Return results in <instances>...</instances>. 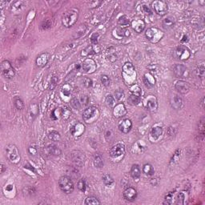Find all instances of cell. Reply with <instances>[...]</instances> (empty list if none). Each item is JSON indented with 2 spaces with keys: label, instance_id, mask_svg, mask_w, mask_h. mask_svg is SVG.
I'll return each mask as SVG.
<instances>
[{
  "label": "cell",
  "instance_id": "cell-1",
  "mask_svg": "<svg viewBox=\"0 0 205 205\" xmlns=\"http://www.w3.org/2000/svg\"><path fill=\"white\" fill-rule=\"evenodd\" d=\"M79 18V10L76 8L69 9L64 13L62 18V24L66 27H71L76 24Z\"/></svg>",
  "mask_w": 205,
  "mask_h": 205
},
{
  "label": "cell",
  "instance_id": "cell-2",
  "mask_svg": "<svg viewBox=\"0 0 205 205\" xmlns=\"http://www.w3.org/2000/svg\"><path fill=\"white\" fill-rule=\"evenodd\" d=\"M125 146L123 144H117L110 150V157L115 162H120L125 156Z\"/></svg>",
  "mask_w": 205,
  "mask_h": 205
},
{
  "label": "cell",
  "instance_id": "cell-3",
  "mask_svg": "<svg viewBox=\"0 0 205 205\" xmlns=\"http://www.w3.org/2000/svg\"><path fill=\"white\" fill-rule=\"evenodd\" d=\"M59 186L66 194H71L74 192L75 187L71 178L68 176H63L59 178Z\"/></svg>",
  "mask_w": 205,
  "mask_h": 205
},
{
  "label": "cell",
  "instance_id": "cell-4",
  "mask_svg": "<svg viewBox=\"0 0 205 205\" xmlns=\"http://www.w3.org/2000/svg\"><path fill=\"white\" fill-rule=\"evenodd\" d=\"M145 35L150 42L152 43H156L163 38L164 33L157 27H150L146 31Z\"/></svg>",
  "mask_w": 205,
  "mask_h": 205
},
{
  "label": "cell",
  "instance_id": "cell-5",
  "mask_svg": "<svg viewBox=\"0 0 205 205\" xmlns=\"http://www.w3.org/2000/svg\"><path fill=\"white\" fill-rule=\"evenodd\" d=\"M99 110L95 107H90V108H86L83 112H82V119L83 120L87 123H93L95 119H97L99 116Z\"/></svg>",
  "mask_w": 205,
  "mask_h": 205
},
{
  "label": "cell",
  "instance_id": "cell-6",
  "mask_svg": "<svg viewBox=\"0 0 205 205\" xmlns=\"http://www.w3.org/2000/svg\"><path fill=\"white\" fill-rule=\"evenodd\" d=\"M6 156L9 160L13 163H18L20 161V154L19 149L15 144H9L6 148Z\"/></svg>",
  "mask_w": 205,
  "mask_h": 205
},
{
  "label": "cell",
  "instance_id": "cell-7",
  "mask_svg": "<svg viewBox=\"0 0 205 205\" xmlns=\"http://www.w3.org/2000/svg\"><path fill=\"white\" fill-rule=\"evenodd\" d=\"M1 71L2 74L6 79H11L15 76V71L13 68L12 65L8 60H4L1 64Z\"/></svg>",
  "mask_w": 205,
  "mask_h": 205
},
{
  "label": "cell",
  "instance_id": "cell-8",
  "mask_svg": "<svg viewBox=\"0 0 205 205\" xmlns=\"http://www.w3.org/2000/svg\"><path fill=\"white\" fill-rule=\"evenodd\" d=\"M191 55V53L188 48L184 46H180L176 47V49L174 51V56L179 60H187L189 59Z\"/></svg>",
  "mask_w": 205,
  "mask_h": 205
},
{
  "label": "cell",
  "instance_id": "cell-9",
  "mask_svg": "<svg viewBox=\"0 0 205 205\" xmlns=\"http://www.w3.org/2000/svg\"><path fill=\"white\" fill-rule=\"evenodd\" d=\"M152 9L155 11V12L159 15H164L167 11V4L162 0L154 1L152 3Z\"/></svg>",
  "mask_w": 205,
  "mask_h": 205
},
{
  "label": "cell",
  "instance_id": "cell-10",
  "mask_svg": "<svg viewBox=\"0 0 205 205\" xmlns=\"http://www.w3.org/2000/svg\"><path fill=\"white\" fill-rule=\"evenodd\" d=\"M70 157L75 167H82L84 165V155L79 151H74L70 153Z\"/></svg>",
  "mask_w": 205,
  "mask_h": 205
},
{
  "label": "cell",
  "instance_id": "cell-11",
  "mask_svg": "<svg viewBox=\"0 0 205 205\" xmlns=\"http://www.w3.org/2000/svg\"><path fill=\"white\" fill-rule=\"evenodd\" d=\"M82 68L86 73L92 74L96 70V64L92 59H87L83 62Z\"/></svg>",
  "mask_w": 205,
  "mask_h": 205
},
{
  "label": "cell",
  "instance_id": "cell-12",
  "mask_svg": "<svg viewBox=\"0 0 205 205\" xmlns=\"http://www.w3.org/2000/svg\"><path fill=\"white\" fill-rule=\"evenodd\" d=\"M174 74L177 78H186L188 75V69L185 66L182 64H176L174 67Z\"/></svg>",
  "mask_w": 205,
  "mask_h": 205
},
{
  "label": "cell",
  "instance_id": "cell-13",
  "mask_svg": "<svg viewBox=\"0 0 205 205\" xmlns=\"http://www.w3.org/2000/svg\"><path fill=\"white\" fill-rule=\"evenodd\" d=\"M146 107L149 112H156L157 108H158V102H157L156 98L155 97L154 95H149L147 98L146 101Z\"/></svg>",
  "mask_w": 205,
  "mask_h": 205
},
{
  "label": "cell",
  "instance_id": "cell-14",
  "mask_svg": "<svg viewBox=\"0 0 205 205\" xmlns=\"http://www.w3.org/2000/svg\"><path fill=\"white\" fill-rule=\"evenodd\" d=\"M123 74L125 79L134 76V75H135V71L133 64H131V63H126L123 67Z\"/></svg>",
  "mask_w": 205,
  "mask_h": 205
},
{
  "label": "cell",
  "instance_id": "cell-15",
  "mask_svg": "<svg viewBox=\"0 0 205 205\" xmlns=\"http://www.w3.org/2000/svg\"><path fill=\"white\" fill-rule=\"evenodd\" d=\"M70 131L71 134L73 136L79 137V136H81V135H82V133H84L85 126L82 124V123H78L71 127Z\"/></svg>",
  "mask_w": 205,
  "mask_h": 205
},
{
  "label": "cell",
  "instance_id": "cell-16",
  "mask_svg": "<svg viewBox=\"0 0 205 205\" xmlns=\"http://www.w3.org/2000/svg\"><path fill=\"white\" fill-rule=\"evenodd\" d=\"M175 87L177 90L178 92L181 94H187L190 90V85L186 81L179 80L176 82Z\"/></svg>",
  "mask_w": 205,
  "mask_h": 205
},
{
  "label": "cell",
  "instance_id": "cell-17",
  "mask_svg": "<svg viewBox=\"0 0 205 205\" xmlns=\"http://www.w3.org/2000/svg\"><path fill=\"white\" fill-rule=\"evenodd\" d=\"M123 197L127 201H133L137 197V191L134 188L129 187L126 188L123 192Z\"/></svg>",
  "mask_w": 205,
  "mask_h": 205
},
{
  "label": "cell",
  "instance_id": "cell-18",
  "mask_svg": "<svg viewBox=\"0 0 205 205\" xmlns=\"http://www.w3.org/2000/svg\"><path fill=\"white\" fill-rule=\"evenodd\" d=\"M145 27H146V24L142 19H135L131 21V27L133 28L134 31L137 33H140V32L143 31Z\"/></svg>",
  "mask_w": 205,
  "mask_h": 205
},
{
  "label": "cell",
  "instance_id": "cell-19",
  "mask_svg": "<svg viewBox=\"0 0 205 205\" xmlns=\"http://www.w3.org/2000/svg\"><path fill=\"white\" fill-rule=\"evenodd\" d=\"M131 127H132V123L131 121L128 119H125L123 120L120 122V123L119 124V129L121 132H123L124 134H127L129 131H131Z\"/></svg>",
  "mask_w": 205,
  "mask_h": 205
},
{
  "label": "cell",
  "instance_id": "cell-20",
  "mask_svg": "<svg viewBox=\"0 0 205 205\" xmlns=\"http://www.w3.org/2000/svg\"><path fill=\"white\" fill-rule=\"evenodd\" d=\"M127 109L125 108V106L123 104H117L115 107L114 108V111H113V113H114V115L116 118H121V117H123L125 115L127 114Z\"/></svg>",
  "mask_w": 205,
  "mask_h": 205
},
{
  "label": "cell",
  "instance_id": "cell-21",
  "mask_svg": "<svg viewBox=\"0 0 205 205\" xmlns=\"http://www.w3.org/2000/svg\"><path fill=\"white\" fill-rule=\"evenodd\" d=\"M170 104H171V108H173V109L179 110V109L181 108L182 105H183V100L178 95H172L171 97V100H170Z\"/></svg>",
  "mask_w": 205,
  "mask_h": 205
},
{
  "label": "cell",
  "instance_id": "cell-22",
  "mask_svg": "<svg viewBox=\"0 0 205 205\" xmlns=\"http://www.w3.org/2000/svg\"><path fill=\"white\" fill-rule=\"evenodd\" d=\"M49 55L47 53H42L36 59V64L38 67H44L48 63Z\"/></svg>",
  "mask_w": 205,
  "mask_h": 205
},
{
  "label": "cell",
  "instance_id": "cell-23",
  "mask_svg": "<svg viewBox=\"0 0 205 205\" xmlns=\"http://www.w3.org/2000/svg\"><path fill=\"white\" fill-rule=\"evenodd\" d=\"M176 24V19L172 16H167L165 18L162 22V26L165 30H168L170 28L173 27L174 25Z\"/></svg>",
  "mask_w": 205,
  "mask_h": 205
},
{
  "label": "cell",
  "instance_id": "cell-24",
  "mask_svg": "<svg viewBox=\"0 0 205 205\" xmlns=\"http://www.w3.org/2000/svg\"><path fill=\"white\" fill-rule=\"evenodd\" d=\"M38 113V104H31L28 109V117L31 119H33Z\"/></svg>",
  "mask_w": 205,
  "mask_h": 205
},
{
  "label": "cell",
  "instance_id": "cell-25",
  "mask_svg": "<svg viewBox=\"0 0 205 205\" xmlns=\"http://www.w3.org/2000/svg\"><path fill=\"white\" fill-rule=\"evenodd\" d=\"M144 82L146 87L150 88V87H152L154 86L156 80H155L154 77L148 73V74H145L144 75Z\"/></svg>",
  "mask_w": 205,
  "mask_h": 205
},
{
  "label": "cell",
  "instance_id": "cell-26",
  "mask_svg": "<svg viewBox=\"0 0 205 205\" xmlns=\"http://www.w3.org/2000/svg\"><path fill=\"white\" fill-rule=\"evenodd\" d=\"M163 133V128L161 127H154L152 129V131H151V137L155 139V140H157L161 135Z\"/></svg>",
  "mask_w": 205,
  "mask_h": 205
},
{
  "label": "cell",
  "instance_id": "cell-27",
  "mask_svg": "<svg viewBox=\"0 0 205 205\" xmlns=\"http://www.w3.org/2000/svg\"><path fill=\"white\" fill-rule=\"evenodd\" d=\"M141 175V171L139 165L133 164L131 168V176L133 179H139Z\"/></svg>",
  "mask_w": 205,
  "mask_h": 205
},
{
  "label": "cell",
  "instance_id": "cell-28",
  "mask_svg": "<svg viewBox=\"0 0 205 205\" xmlns=\"http://www.w3.org/2000/svg\"><path fill=\"white\" fill-rule=\"evenodd\" d=\"M196 74L200 78H203L205 74V68H204V61L201 60L198 63L196 68Z\"/></svg>",
  "mask_w": 205,
  "mask_h": 205
},
{
  "label": "cell",
  "instance_id": "cell-29",
  "mask_svg": "<svg viewBox=\"0 0 205 205\" xmlns=\"http://www.w3.org/2000/svg\"><path fill=\"white\" fill-rule=\"evenodd\" d=\"M47 150H48L49 153L52 155V156H59L62 153L61 150L57 146L54 145V144H50V145H48Z\"/></svg>",
  "mask_w": 205,
  "mask_h": 205
},
{
  "label": "cell",
  "instance_id": "cell-30",
  "mask_svg": "<svg viewBox=\"0 0 205 205\" xmlns=\"http://www.w3.org/2000/svg\"><path fill=\"white\" fill-rule=\"evenodd\" d=\"M86 30H87V27H86V26L83 25V24L79 25V27L77 28L76 31H75L74 35H73L74 38H79V37H81L82 35L84 34L85 31H86Z\"/></svg>",
  "mask_w": 205,
  "mask_h": 205
},
{
  "label": "cell",
  "instance_id": "cell-31",
  "mask_svg": "<svg viewBox=\"0 0 205 205\" xmlns=\"http://www.w3.org/2000/svg\"><path fill=\"white\" fill-rule=\"evenodd\" d=\"M130 31L126 28H119L116 30V35L119 38H124L130 35Z\"/></svg>",
  "mask_w": 205,
  "mask_h": 205
},
{
  "label": "cell",
  "instance_id": "cell-32",
  "mask_svg": "<svg viewBox=\"0 0 205 205\" xmlns=\"http://www.w3.org/2000/svg\"><path fill=\"white\" fill-rule=\"evenodd\" d=\"M143 171L147 176H152L154 175V168L150 163H146L143 167Z\"/></svg>",
  "mask_w": 205,
  "mask_h": 205
},
{
  "label": "cell",
  "instance_id": "cell-33",
  "mask_svg": "<svg viewBox=\"0 0 205 205\" xmlns=\"http://www.w3.org/2000/svg\"><path fill=\"white\" fill-rule=\"evenodd\" d=\"M48 137L50 140L55 142L59 141V140H61V135L56 131H50L48 133Z\"/></svg>",
  "mask_w": 205,
  "mask_h": 205
},
{
  "label": "cell",
  "instance_id": "cell-34",
  "mask_svg": "<svg viewBox=\"0 0 205 205\" xmlns=\"http://www.w3.org/2000/svg\"><path fill=\"white\" fill-rule=\"evenodd\" d=\"M94 165L96 167H102L104 166V160L100 154H96L94 156Z\"/></svg>",
  "mask_w": 205,
  "mask_h": 205
},
{
  "label": "cell",
  "instance_id": "cell-35",
  "mask_svg": "<svg viewBox=\"0 0 205 205\" xmlns=\"http://www.w3.org/2000/svg\"><path fill=\"white\" fill-rule=\"evenodd\" d=\"M187 196L184 192H181L178 194L177 197H176V203L177 204H184L186 202Z\"/></svg>",
  "mask_w": 205,
  "mask_h": 205
},
{
  "label": "cell",
  "instance_id": "cell-36",
  "mask_svg": "<svg viewBox=\"0 0 205 205\" xmlns=\"http://www.w3.org/2000/svg\"><path fill=\"white\" fill-rule=\"evenodd\" d=\"M128 102L131 105H138L140 103V96L131 94L128 98Z\"/></svg>",
  "mask_w": 205,
  "mask_h": 205
},
{
  "label": "cell",
  "instance_id": "cell-37",
  "mask_svg": "<svg viewBox=\"0 0 205 205\" xmlns=\"http://www.w3.org/2000/svg\"><path fill=\"white\" fill-rule=\"evenodd\" d=\"M103 182L106 186H111L114 183V180L109 174H104V176H103Z\"/></svg>",
  "mask_w": 205,
  "mask_h": 205
},
{
  "label": "cell",
  "instance_id": "cell-38",
  "mask_svg": "<svg viewBox=\"0 0 205 205\" xmlns=\"http://www.w3.org/2000/svg\"><path fill=\"white\" fill-rule=\"evenodd\" d=\"M85 204H100V201L94 196H89L87 197L84 202Z\"/></svg>",
  "mask_w": 205,
  "mask_h": 205
},
{
  "label": "cell",
  "instance_id": "cell-39",
  "mask_svg": "<svg viewBox=\"0 0 205 205\" xmlns=\"http://www.w3.org/2000/svg\"><path fill=\"white\" fill-rule=\"evenodd\" d=\"M198 131H199V136L201 137V140H203V135H204V119L203 118L199 122V128H198Z\"/></svg>",
  "mask_w": 205,
  "mask_h": 205
},
{
  "label": "cell",
  "instance_id": "cell-40",
  "mask_svg": "<svg viewBox=\"0 0 205 205\" xmlns=\"http://www.w3.org/2000/svg\"><path fill=\"white\" fill-rule=\"evenodd\" d=\"M106 104H107L108 107L113 108L115 105V99L114 96H112V95H108L106 97Z\"/></svg>",
  "mask_w": 205,
  "mask_h": 205
},
{
  "label": "cell",
  "instance_id": "cell-41",
  "mask_svg": "<svg viewBox=\"0 0 205 205\" xmlns=\"http://www.w3.org/2000/svg\"><path fill=\"white\" fill-rule=\"evenodd\" d=\"M95 51H94L93 47L92 46H89L87 48H85L83 51L81 52V55L82 56H88L90 55H92V54H95Z\"/></svg>",
  "mask_w": 205,
  "mask_h": 205
},
{
  "label": "cell",
  "instance_id": "cell-42",
  "mask_svg": "<svg viewBox=\"0 0 205 205\" xmlns=\"http://www.w3.org/2000/svg\"><path fill=\"white\" fill-rule=\"evenodd\" d=\"M71 104L72 108H74L75 109H76V110H79L80 109L81 104L77 98H73V99H71Z\"/></svg>",
  "mask_w": 205,
  "mask_h": 205
},
{
  "label": "cell",
  "instance_id": "cell-43",
  "mask_svg": "<svg viewBox=\"0 0 205 205\" xmlns=\"http://www.w3.org/2000/svg\"><path fill=\"white\" fill-rule=\"evenodd\" d=\"M130 90H131V93L132 94V95H138V96H141V95H142L141 88H140L139 86H137V85L133 86V87H131Z\"/></svg>",
  "mask_w": 205,
  "mask_h": 205
},
{
  "label": "cell",
  "instance_id": "cell-44",
  "mask_svg": "<svg viewBox=\"0 0 205 205\" xmlns=\"http://www.w3.org/2000/svg\"><path fill=\"white\" fill-rule=\"evenodd\" d=\"M71 114V111L69 110V108H64L61 110V115L63 116V118H64V119H68L70 117Z\"/></svg>",
  "mask_w": 205,
  "mask_h": 205
},
{
  "label": "cell",
  "instance_id": "cell-45",
  "mask_svg": "<svg viewBox=\"0 0 205 205\" xmlns=\"http://www.w3.org/2000/svg\"><path fill=\"white\" fill-rule=\"evenodd\" d=\"M77 187L81 192H84L86 191V188H87V184H86V181L84 180H79L78 181V184H77Z\"/></svg>",
  "mask_w": 205,
  "mask_h": 205
},
{
  "label": "cell",
  "instance_id": "cell-46",
  "mask_svg": "<svg viewBox=\"0 0 205 205\" xmlns=\"http://www.w3.org/2000/svg\"><path fill=\"white\" fill-rule=\"evenodd\" d=\"M174 193L172 192H169L165 196V200L163 202L164 204H171L172 203V199H173Z\"/></svg>",
  "mask_w": 205,
  "mask_h": 205
},
{
  "label": "cell",
  "instance_id": "cell-47",
  "mask_svg": "<svg viewBox=\"0 0 205 205\" xmlns=\"http://www.w3.org/2000/svg\"><path fill=\"white\" fill-rule=\"evenodd\" d=\"M118 24L123 27H127L129 24V20L126 16H121L118 20Z\"/></svg>",
  "mask_w": 205,
  "mask_h": 205
},
{
  "label": "cell",
  "instance_id": "cell-48",
  "mask_svg": "<svg viewBox=\"0 0 205 205\" xmlns=\"http://www.w3.org/2000/svg\"><path fill=\"white\" fill-rule=\"evenodd\" d=\"M51 25H52V23L50 19H46L44 21L42 22V24H41V28L42 30H47L49 28L51 27Z\"/></svg>",
  "mask_w": 205,
  "mask_h": 205
},
{
  "label": "cell",
  "instance_id": "cell-49",
  "mask_svg": "<svg viewBox=\"0 0 205 205\" xmlns=\"http://www.w3.org/2000/svg\"><path fill=\"white\" fill-rule=\"evenodd\" d=\"M82 84L85 87H87V88H90V87H92V85H93V82L91 80L90 78H86L83 79V80H82Z\"/></svg>",
  "mask_w": 205,
  "mask_h": 205
},
{
  "label": "cell",
  "instance_id": "cell-50",
  "mask_svg": "<svg viewBox=\"0 0 205 205\" xmlns=\"http://www.w3.org/2000/svg\"><path fill=\"white\" fill-rule=\"evenodd\" d=\"M123 97H124V93H123V91L121 90H117L115 92V99L119 101H120L121 100H123Z\"/></svg>",
  "mask_w": 205,
  "mask_h": 205
},
{
  "label": "cell",
  "instance_id": "cell-51",
  "mask_svg": "<svg viewBox=\"0 0 205 205\" xmlns=\"http://www.w3.org/2000/svg\"><path fill=\"white\" fill-rule=\"evenodd\" d=\"M58 81H59V79H58L57 76H53L51 79V83H50V86H49V89L52 90V89L55 88L56 87V85H57Z\"/></svg>",
  "mask_w": 205,
  "mask_h": 205
},
{
  "label": "cell",
  "instance_id": "cell-52",
  "mask_svg": "<svg viewBox=\"0 0 205 205\" xmlns=\"http://www.w3.org/2000/svg\"><path fill=\"white\" fill-rule=\"evenodd\" d=\"M101 82L102 83L106 86V87H108L109 85H110V79L108 75H103L101 76Z\"/></svg>",
  "mask_w": 205,
  "mask_h": 205
},
{
  "label": "cell",
  "instance_id": "cell-53",
  "mask_svg": "<svg viewBox=\"0 0 205 205\" xmlns=\"http://www.w3.org/2000/svg\"><path fill=\"white\" fill-rule=\"evenodd\" d=\"M62 91H63V93H64V95H66V96H69L71 94V87L68 84H65L64 87H63V88H62Z\"/></svg>",
  "mask_w": 205,
  "mask_h": 205
},
{
  "label": "cell",
  "instance_id": "cell-54",
  "mask_svg": "<svg viewBox=\"0 0 205 205\" xmlns=\"http://www.w3.org/2000/svg\"><path fill=\"white\" fill-rule=\"evenodd\" d=\"M15 106L18 110H22L24 107V102L22 101V100H20V99H17V100H15Z\"/></svg>",
  "mask_w": 205,
  "mask_h": 205
},
{
  "label": "cell",
  "instance_id": "cell-55",
  "mask_svg": "<svg viewBox=\"0 0 205 205\" xmlns=\"http://www.w3.org/2000/svg\"><path fill=\"white\" fill-rule=\"evenodd\" d=\"M89 100H89V97L86 95H82L80 98V103H82L83 106H87L89 104Z\"/></svg>",
  "mask_w": 205,
  "mask_h": 205
},
{
  "label": "cell",
  "instance_id": "cell-56",
  "mask_svg": "<svg viewBox=\"0 0 205 205\" xmlns=\"http://www.w3.org/2000/svg\"><path fill=\"white\" fill-rule=\"evenodd\" d=\"M98 38H99V34L98 33H94L91 36V42L93 45L98 44Z\"/></svg>",
  "mask_w": 205,
  "mask_h": 205
},
{
  "label": "cell",
  "instance_id": "cell-57",
  "mask_svg": "<svg viewBox=\"0 0 205 205\" xmlns=\"http://www.w3.org/2000/svg\"><path fill=\"white\" fill-rule=\"evenodd\" d=\"M142 11H144L145 14H147V15H152V11L147 5H142Z\"/></svg>",
  "mask_w": 205,
  "mask_h": 205
},
{
  "label": "cell",
  "instance_id": "cell-58",
  "mask_svg": "<svg viewBox=\"0 0 205 205\" xmlns=\"http://www.w3.org/2000/svg\"><path fill=\"white\" fill-rule=\"evenodd\" d=\"M202 101H201V104H202V108H204V103H203V102H204V97H203L202 98Z\"/></svg>",
  "mask_w": 205,
  "mask_h": 205
},
{
  "label": "cell",
  "instance_id": "cell-59",
  "mask_svg": "<svg viewBox=\"0 0 205 205\" xmlns=\"http://www.w3.org/2000/svg\"><path fill=\"white\" fill-rule=\"evenodd\" d=\"M5 166L3 164H2L1 165V168H2V171H1V172H2V173H3V171H4V170H5Z\"/></svg>",
  "mask_w": 205,
  "mask_h": 205
}]
</instances>
